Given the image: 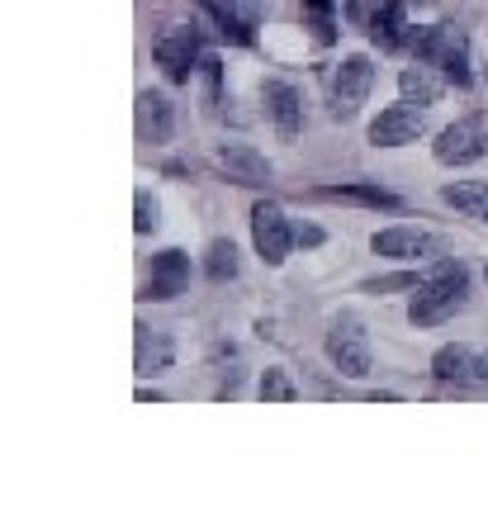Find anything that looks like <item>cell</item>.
<instances>
[{"mask_svg": "<svg viewBox=\"0 0 488 512\" xmlns=\"http://www.w3.org/2000/svg\"><path fill=\"white\" fill-rule=\"evenodd\" d=\"M465 294H470V271L460 261H436L432 271L422 275L413 304H408V323L413 328H436L465 309Z\"/></svg>", "mask_w": 488, "mask_h": 512, "instance_id": "cell-1", "label": "cell"}, {"mask_svg": "<svg viewBox=\"0 0 488 512\" xmlns=\"http://www.w3.org/2000/svg\"><path fill=\"white\" fill-rule=\"evenodd\" d=\"M408 48H413L427 67H441L446 81L455 86H470V48H465V34L451 29V24H436V29H413L408 34Z\"/></svg>", "mask_w": 488, "mask_h": 512, "instance_id": "cell-2", "label": "cell"}, {"mask_svg": "<svg viewBox=\"0 0 488 512\" xmlns=\"http://www.w3.org/2000/svg\"><path fill=\"white\" fill-rule=\"evenodd\" d=\"M327 361L342 370L346 380H365L370 375V337L356 318H337L332 328H327Z\"/></svg>", "mask_w": 488, "mask_h": 512, "instance_id": "cell-3", "label": "cell"}, {"mask_svg": "<svg viewBox=\"0 0 488 512\" xmlns=\"http://www.w3.org/2000/svg\"><path fill=\"white\" fill-rule=\"evenodd\" d=\"M152 57H157V67L166 72V81L185 86L190 72H195V57H199V29L195 24H171V29H162V34L152 38Z\"/></svg>", "mask_w": 488, "mask_h": 512, "instance_id": "cell-4", "label": "cell"}, {"mask_svg": "<svg viewBox=\"0 0 488 512\" xmlns=\"http://www.w3.org/2000/svg\"><path fill=\"white\" fill-rule=\"evenodd\" d=\"M252 242H256V252H261L266 266H285V256H290V247H294V228H290V219H285L280 204L261 200L252 209Z\"/></svg>", "mask_w": 488, "mask_h": 512, "instance_id": "cell-5", "label": "cell"}, {"mask_svg": "<svg viewBox=\"0 0 488 512\" xmlns=\"http://www.w3.org/2000/svg\"><path fill=\"white\" fill-rule=\"evenodd\" d=\"M432 152H436V162L441 166H470V162H479V157L488 152V133H484L479 119H460V124H451V128H441V133H436Z\"/></svg>", "mask_w": 488, "mask_h": 512, "instance_id": "cell-6", "label": "cell"}, {"mask_svg": "<svg viewBox=\"0 0 488 512\" xmlns=\"http://www.w3.org/2000/svg\"><path fill=\"white\" fill-rule=\"evenodd\" d=\"M422 133H427V114H422V105L403 100V105L380 110V119L370 124V143L375 147H408V143H417Z\"/></svg>", "mask_w": 488, "mask_h": 512, "instance_id": "cell-7", "label": "cell"}, {"mask_svg": "<svg viewBox=\"0 0 488 512\" xmlns=\"http://www.w3.org/2000/svg\"><path fill=\"white\" fill-rule=\"evenodd\" d=\"M370 86H375V67H370V57H342V67H337V76H332V110L342 114V119H351V114L365 105V95H370Z\"/></svg>", "mask_w": 488, "mask_h": 512, "instance_id": "cell-8", "label": "cell"}, {"mask_svg": "<svg viewBox=\"0 0 488 512\" xmlns=\"http://www.w3.org/2000/svg\"><path fill=\"white\" fill-rule=\"evenodd\" d=\"M370 247L389 256V261H432V256H441V238L422 233V228H380L370 238Z\"/></svg>", "mask_w": 488, "mask_h": 512, "instance_id": "cell-9", "label": "cell"}, {"mask_svg": "<svg viewBox=\"0 0 488 512\" xmlns=\"http://www.w3.org/2000/svg\"><path fill=\"white\" fill-rule=\"evenodd\" d=\"M214 162H218V171H223L228 181L252 185V190H261V185L271 181V162H266L261 152H252V147H242V143L218 147V152H214Z\"/></svg>", "mask_w": 488, "mask_h": 512, "instance_id": "cell-10", "label": "cell"}, {"mask_svg": "<svg viewBox=\"0 0 488 512\" xmlns=\"http://www.w3.org/2000/svg\"><path fill=\"white\" fill-rule=\"evenodd\" d=\"M190 285V256L185 252H162L152 256V280H147V299H176Z\"/></svg>", "mask_w": 488, "mask_h": 512, "instance_id": "cell-11", "label": "cell"}, {"mask_svg": "<svg viewBox=\"0 0 488 512\" xmlns=\"http://www.w3.org/2000/svg\"><path fill=\"white\" fill-rule=\"evenodd\" d=\"M171 128H176V110H171V100H166L162 91L138 95V133H143L147 143H166V138H171Z\"/></svg>", "mask_w": 488, "mask_h": 512, "instance_id": "cell-12", "label": "cell"}, {"mask_svg": "<svg viewBox=\"0 0 488 512\" xmlns=\"http://www.w3.org/2000/svg\"><path fill=\"white\" fill-rule=\"evenodd\" d=\"M266 105H271V119L280 128V138H299V128H304V105H299V91L294 86H266Z\"/></svg>", "mask_w": 488, "mask_h": 512, "instance_id": "cell-13", "label": "cell"}, {"mask_svg": "<svg viewBox=\"0 0 488 512\" xmlns=\"http://www.w3.org/2000/svg\"><path fill=\"white\" fill-rule=\"evenodd\" d=\"M365 34H370L375 48H398V43H408V10H403L398 0H384Z\"/></svg>", "mask_w": 488, "mask_h": 512, "instance_id": "cell-14", "label": "cell"}, {"mask_svg": "<svg viewBox=\"0 0 488 512\" xmlns=\"http://www.w3.org/2000/svg\"><path fill=\"white\" fill-rule=\"evenodd\" d=\"M441 200L460 214H470V219L488 223V181H451L441 190Z\"/></svg>", "mask_w": 488, "mask_h": 512, "instance_id": "cell-15", "label": "cell"}, {"mask_svg": "<svg viewBox=\"0 0 488 512\" xmlns=\"http://www.w3.org/2000/svg\"><path fill=\"white\" fill-rule=\"evenodd\" d=\"M436 380H479V351L470 347H441L432 356Z\"/></svg>", "mask_w": 488, "mask_h": 512, "instance_id": "cell-16", "label": "cell"}, {"mask_svg": "<svg viewBox=\"0 0 488 512\" xmlns=\"http://www.w3.org/2000/svg\"><path fill=\"white\" fill-rule=\"evenodd\" d=\"M398 91H403V100H413V105H436L441 81H436L427 67H403V72H398Z\"/></svg>", "mask_w": 488, "mask_h": 512, "instance_id": "cell-17", "label": "cell"}, {"mask_svg": "<svg viewBox=\"0 0 488 512\" xmlns=\"http://www.w3.org/2000/svg\"><path fill=\"white\" fill-rule=\"evenodd\" d=\"M327 200H356L370 204V209H398V195L380 190V185H337V190H323Z\"/></svg>", "mask_w": 488, "mask_h": 512, "instance_id": "cell-18", "label": "cell"}, {"mask_svg": "<svg viewBox=\"0 0 488 512\" xmlns=\"http://www.w3.org/2000/svg\"><path fill=\"white\" fill-rule=\"evenodd\" d=\"M204 271L209 280H233L237 275V247L228 238H214L209 242V252H204Z\"/></svg>", "mask_w": 488, "mask_h": 512, "instance_id": "cell-19", "label": "cell"}, {"mask_svg": "<svg viewBox=\"0 0 488 512\" xmlns=\"http://www.w3.org/2000/svg\"><path fill=\"white\" fill-rule=\"evenodd\" d=\"M204 10L218 19V29H223V38H237V43H252V34H247V24L237 19L233 0H204Z\"/></svg>", "mask_w": 488, "mask_h": 512, "instance_id": "cell-20", "label": "cell"}, {"mask_svg": "<svg viewBox=\"0 0 488 512\" xmlns=\"http://www.w3.org/2000/svg\"><path fill=\"white\" fill-rule=\"evenodd\" d=\"M157 223H162V204L152 200V190H138V195H133V228H138V233H152Z\"/></svg>", "mask_w": 488, "mask_h": 512, "instance_id": "cell-21", "label": "cell"}, {"mask_svg": "<svg viewBox=\"0 0 488 512\" xmlns=\"http://www.w3.org/2000/svg\"><path fill=\"white\" fill-rule=\"evenodd\" d=\"M261 399H271V403H294V399H299V389L285 380V370H266V375H261Z\"/></svg>", "mask_w": 488, "mask_h": 512, "instance_id": "cell-22", "label": "cell"}, {"mask_svg": "<svg viewBox=\"0 0 488 512\" xmlns=\"http://www.w3.org/2000/svg\"><path fill=\"white\" fill-rule=\"evenodd\" d=\"M384 0H346V19L356 24V29H370V19H375V10H380Z\"/></svg>", "mask_w": 488, "mask_h": 512, "instance_id": "cell-23", "label": "cell"}, {"mask_svg": "<svg viewBox=\"0 0 488 512\" xmlns=\"http://www.w3.org/2000/svg\"><path fill=\"white\" fill-rule=\"evenodd\" d=\"M308 10H313V24H318V38H332V24H327V10H332V0H304Z\"/></svg>", "mask_w": 488, "mask_h": 512, "instance_id": "cell-24", "label": "cell"}, {"mask_svg": "<svg viewBox=\"0 0 488 512\" xmlns=\"http://www.w3.org/2000/svg\"><path fill=\"white\" fill-rule=\"evenodd\" d=\"M294 242H304V247H318V242H323V233H318L313 223H299V228H294Z\"/></svg>", "mask_w": 488, "mask_h": 512, "instance_id": "cell-25", "label": "cell"}, {"mask_svg": "<svg viewBox=\"0 0 488 512\" xmlns=\"http://www.w3.org/2000/svg\"><path fill=\"white\" fill-rule=\"evenodd\" d=\"M479 380H488V356H479Z\"/></svg>", "mask_w": 488, "mask_h": 512, "instance_id": "cell-26", "label": "cell"}, {"mask_svg": "<svg viewBox=\"0 0 488 512\" xmlns=\"http://www.w3.org/2000/svg\"><path fill=\"white\" fill-rule=\"evenodd\" d=\"M484 275H488V271H484Z\"/></svg>", "mask_w": 488, "mask_h": 512, "instance_id": "cell-27", "label": "cell"}]
</instances>
